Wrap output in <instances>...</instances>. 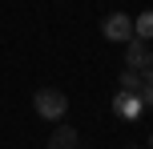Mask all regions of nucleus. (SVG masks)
<instances>
[{
	"label": "nucleus",
	"mask_w": 153,
	"mask_h": 149,
	"mask_svg": "<svg viewBox=\"0 0 153 149\" xmlns=\"http://www.w3.org/2000/svg\"><path fill=\"white\" fill-rule=\"evenodd\" d=\"M133 36H137V40H153V8L133 20Z\"/></svg>",
	"instance_id": "obj_6"
},
{
	"label": "nucleus",
	"mask_w": 153,
	"mask_h": 149,
	"mask_svg": "<svg viewBox=\"0 0 153 149\" xmlns=\"http://www.w3.org/2000/svg\"><path fill=\"white\" fill-rule=\"evenodd\" d=\"M137 101H141V109H153V85H141Z\"/></svg>",
	"instance_id": "obj_8"
},
{
	"label": "nucleus",
	"mask_w": 153,
	"mask_h": 149,
	"mask_svg": "<svg viewBox=\"0 0 153 149\" xmlns=\"http://www.w3.org/2000/svg\"><path fill=\"white\" fill-rule=\"evenodd\" d=\"M113 113H117V117H125V121H137L145 109H141L137 93H117V97H113Z\"/></svg>",
	"instance_id": "obj_3"
},
{
	"label": "nucleus",
	"mask_w": 153,
	"mask_h": 149,
	"mask_svg": "<svg viewBox=\"0 0 153 149\" xmlns=\"http://www.w3.org/2000/svg\"><path fill=\"white\" fill-rule=\"evenodd\" d=\"M149 149H153V137H149Z\"/></svg>",
	"instance_id": "obj_10"
},
{
	"label": "nucleus",
	"mask_w": 153,
	"mask_h": 149,
	"mask_svg": "<svg viewBox=\"0 0 153 149\" xmlns=\"http://www.w3.org/2000/svg\"><path fill=\"white\" fill-rule=\"evenodd\" d=\"M76 141H81L76 129H73V125H61L53 137H48V149H76Z\"/></svg>",
	"instance_id": "obj_5"
},
{
	"label": "nucleus",
	"mask_w": 153,
	"mask_h": 149,
	"mask_svg": "<svg viewBox=\"0 0 153 149\" xmlns=\"http://www.w3.org/2000/svg\"><path fill=\"white\" fill-rule=\"evenodd\" d=\"M101 32H105V40L129 44V40H133V16H129V12H113V16H105Z\"/></svg>",
	"instance_id": "obj_2"
},
{
	"label": "nucleus",
	"mask_w": 153,
	"mask_h": 149,
	"mask_svg": "<svg viewBox=\"0 0 153 149\" xmlns=\"http://www.w3.org/2000/svg\"><path fill=\"white\" fill-rule=\"evenodd\" d=\"M32 109H36L45 121H65V113H69V97H65L61 89H36Z\"/></svg>",
	"instance_id": "obj_1"
},
{
	"label": "nucleus",
	"mask_w": 153,
	"mask_h": 149,
	"mask_svg": "<svg viewBox=\"0 0 153 149\" xmlns=\"http://www.w3.org/2000/svg\"><path fill=\"white\" fill-rule=\"evenodd\" d=\"M145 61H149L145 40H137V36H133L129 44H125V69H129V73H141V69H145Z\"/></svg>",
	"instance_id": "obj_4"
},
{
	"label": "nucleus",
	"mask_w": 153,
	"mask_h": 149,
	"mask_svg": "<svg viewBox=\"0 0 153 149\" xmlns=\"http://www.w3.org/2000/svg\"><path fill=\"white\" fill-rule=\"evenodd\" d=\"M141 81H145V85H153V53H149V61H145V69H141Z\"/></svg>",
	"instance_id": "obj_9"
},
{
	"label": "nucleus",
	"mask_w": 153,
	"mask_h": 149,
	"mask_svg": "<svg viewBox=\"0 0 153 149\" xmlns=\"http://www.w3.org/2000/svg\"><path fill=\"white\" fill-rule=\"evenodd\" d=\"M141 85H145L141 73H129V69L121 73V93H141Z\"/></svg>",
	"instance_id": "obj_7"
}]
</instances>
